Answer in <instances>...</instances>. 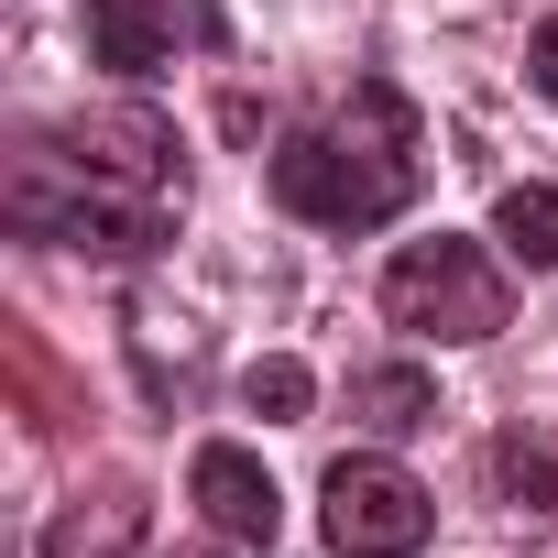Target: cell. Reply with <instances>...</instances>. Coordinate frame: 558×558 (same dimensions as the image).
<instances>
[{
	"label": "cell",
	"instance_id": "6da1fadb",
	"mask_svg": "<svg viewBox=\"0 0 558 558\" xmlns=\"http://www.w3.org/2000/svg\"><path fill=\"white\" fill-rule=\"evenodd\" d=\"M0 208H12L23 241L45 252H99V263H143L154 241H175L186 219V143L165 110H77L12 143V175H0Z\"/></svg>",
	"mask_w": 558,
	"mask_h": 558
},
{
	"label": "cell",
	"instance_id": "7a4b0ae2",
	"mask_svg": "<svg viewBox=\"0 0 558 558\" xmlns=\"http://www.w3.org/2000/svg\"><path fill=\"white\" fill-rule=\"evenodd\" d=\"M263 186H274V208H286V219L340 230V241L405 219V208H416V110H405V88L362 77L329 121H307V132L274 143Z\"/></svg>",
	"mask_w": 558,
	"mask_h": 558
},
{
	"label": "cell",
	"instance_id": "3957f363",
	"mask_svg": "<svg viewBox=\"0 0 558 558\" xmlns=\"http://www.w3.org/2000/svg\"><path fill=\"white\" fill-rule=\"evenodd\" d=\"M384 318H395L405 340L482 351V340L514 329V286H504V263H493L482 241L438 230V241H405V252L384 263Z\"/></svg>",
	"mask_w": 558,
	"mask_h": 558
},
{
	"label": "cell",
	"instance_id": "277c9868",
	"mask_svg": "<svg viewBox=\"0 0 558 558\" xmlns=\"http://www.w3.org/2000/svg\"><path fill=\"white\" fill-rule=\"evenodd\" d=\"M318 536H329L340 558H416V547L438 536V493H427L405 460L351 449V460H329V482H318Z\"/></svg>",
	"mask_w": 558,
	"mask_h": 558
},
{
	"label": "cell",
	"instance_id": "5b68a950",
	"mask_svg": "<svg viewBox=\"0 0 558 558\" xmlns=\"http://www.w3.org/2000/svg\"><path fill=\"white\" fill-rule=\"evenodd\" d=\"M77 12H88V56H99L110 77H154L175 45H197V56L230 45L219 0H77Z\"/></svg>",
	"mask_w": 558,
	"mask_h": 558
},
{
	"label": "cell",
	"instance_id": "8992f818",
	"mask_svg": "<svg viewBox=\"0 0 558 558\" xmlns=\"http://www.w3.org/2000/svg\"><path fill=\"white\" fill-rule=\"evenodd\" d=\"M186 504H197L208 536H230V547H252V558H274V536H286V493H274V471H263L241 438H208V449L186 460Z\"/></svg>",
	"mask_w": 558,
	"mask_h": 558
},
{
	"label": "cell",
	"instance_id": "52a82bcc",
	"mask_svg": "<svg viewBox=\"0 0 558 558\" xmlns=\"http://www.w3.org/2000/svg\"><path fill=\"white\" fill-rule=\"evenodd\" d=\"M351 427H373V438H416V427H438V384H427L416 362L351 373Z\"/></svg>",
	"mask_w": 558,
	"mask_h": 558
},
{
	"label": "cell",
	"instance_id": "ba28073f",
	"mask_svg": "<svg viewBox=\"0 0 558 558\" xmlns=\"http://www.w3.org/2000/svg\"><path fill=\"white\" fill-rule=\"evenodd\" d=\"M493 482H504L525 514H558V427H525V416H514V427L493 438Z\"/></svg>",
	"mask_w": 558,
	"mask_h": 558
},
{
	"label": "cell",
	"instance_id": "9c48e42d",
	"mask_svg": "<svg viewBox=\"0 0 558 558\" xmlns=\"http://www.w3.org/2000/svg\"><path fill=\"white\" fill-rule=\"evenodd\" d=\"M493 241H504L525 274H558V186H504V197H493Z\"/></svg>",
	"mask_w": 558,
	"mask_h": 558
},
{
	"label": "cell",
	"instance_id": "30bf717a",
	"mask_svg": "<svg viewBox=\"0 0 558 558\" xmlns=\"http://www.w3.org/2000/svg\"><path fill=\"white\" fill-rule=\"evenodd\" d=\"M241 405H252L263 427H296V416L318 405V373H307V362H286V351H274V362H252V373H241Z\"/></svg>",
	"mask_w": 558,
	"mask_h": 558
},
{
	"label": "cell",
	"instance_id": "8fae6325",
	"mask_svg": "<svg viewBox=\"0 0 558 558\" xmlns=\"http://www.w3.org/2000/svg\"><path fill=\"white\" fill-rule=\"evenodd\" d=\"M525 77H536V99H558V12L525 34Z\"/></svg>",
	"mask_w": 558,
	"mask_h": 558
},
{
	"label": "cell",
	"instance_id": "7c38bea8",
	"mask_svg": "<svg viewBox=\"0 0 558 558\" xmlns=\"http://www.w3.org/2000/svg\"><path fill=\"white\" fill-rule=\"evenodd\" d=\"M197 558H252V547H230V536H219V547H197Z\"/></svg>",
	"mask_w": 558,
	"mask_h": 558
}]
</instances>
